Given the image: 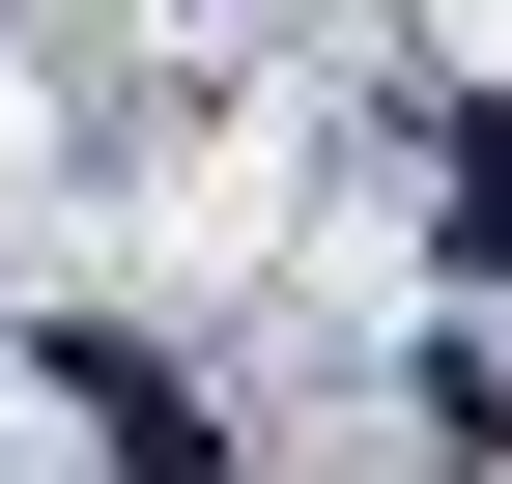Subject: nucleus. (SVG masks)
<instances>
[{
    "instance_id": "f257e3e1",
    "label": "nucleus",
    "mask_w": 512,
    "mask_h": 484,
    "mask_svg": "<svg viewBox=\"0 0 512 484\" xmlns=\"http://www.w3.org/2000/svg\"><path fill=\"white\" fill-rule=\"evenodd\" d=\"M57 371H86V428H114V456H143V484H200V456H228V428H200V399H171V371H143V342H57Z\"/></svg>"
}]
</instances>
